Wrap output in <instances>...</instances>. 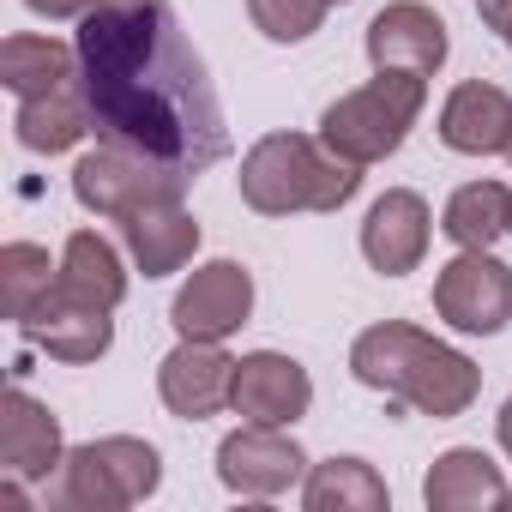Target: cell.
Instances as JSON below:
<instances>
[{
    "label": "cell",
    "mask_w": 512,
    "mask_h": 512,
    "mask_svg": "<svg viewBox=\"0 0 512 512\" xmlns=\"http://www.w3.org/2000/svg\"><path fill=\"white\" fill-rule=\"evenodd\" d=\"M79 85L109 145L139 151L175 175H205L229 157L217 85L187 43L169 0L145 7H91L79 19Z\"/></svg>",
    "instance_id": "1"
},
{
    "label": "cell",
    "mask_w": 512,
    "mask_h": 512,
    "mask_svg": "<svg viewBox=\"0 0 512 512\" xmlns=\"http://www.w3.org/2000/svg\"><path fill=\"white\" fill-rule=\"evenodd\" d=\"M350 374L368 392H386L398 410H416V416H434V422L464 416L482 392V368L470 356H458L452 344H440V338H428L404 320L368 326L350 344Z\"/></svg>",
    "instance_id": "2"
},
{
    "label": "cell",
    "mask_w": 512,
    "mask_h": 512,
    "mask_svg": "<svg viewBox=\"0 0 512 512\" xmlns=\"http://www.w3.org/2000/svg\"><path fill=\"white\" fill-rule=\"evenodd\" d=\"M241 199L260 217H296V211H338L362 187V163L338 157L326 139L308 133H266L241 157Z\"/></svg>",
    "instance_id": "3"
},
{
    "label": "cell",
    "mask_w": 512,
    "mask_h": 512,
    "mask_svg": "<svg viewBox=\"0 0 512 512\" xmlns=\"http://www.w3.org/2000/svg\"><path fill=\"white\" fill-rule=\"evenodd\" d=\"M422 103H428V79H422V73H374L362 91H344V97L320 115V139H326L338 157L362 163V169H368V163H386V157L410 139Z\"/></svg>",
    "instance_id": "4"
},
{
    "label": "cell",
    "mask_w": 512,
    "mask_h": 512,
    "mask_svg": "<svg viewBox=\"0 0 512 512\" xmlns=\"http://www.w3.org/2000/svg\"><path fill=\"white\" fill-rule=\"evenodd\" d=\"M163 482V458L133 440V434H109V440H85L61 458V470L49 476V506L61 512H121L151 500Z\"/></svg>",
    "instance_id": "5"
},
{
    "label": "cell",
    "mask_w": 512,
    "mask_h": 512,
    "mask_svg": "<svg viewBox=\"0 0 512 512\" xmlns=\"http://www.w3.org/2000/svg\"><path fill=\"white\" fill-rule=\"evenodd\" d=\"M181 187H187V175H175V169H163L139 151H121L109 139L73 163V199L97 217H115V223H127L133 211H145L157 199H175Z\"/></svg>",
    "instance_id": "6"
},
{
    "label": "cell",
    "mask_w": 512,
    "mask_h": 512,
    "mask_svg": "<svg viewBox=\"0 0 512 512\" xmlns=\"http://www.w3.org/2000/svg\"><path fill=\"white\" fill-rule=\"evenodd\" d=\"M434 314L452 332L494 338L512 320V272L488 247H458V260L440 266V278H434Z\"/></svg>",
    "instance_id": "7"
},
{
    "label": "cell",
    "mask_w": 512,
    "mask_h": 512,
    "mask_svg": "<svg viewBox=\"0 0 512 512\" xmlns=\"http://www.w3.org/2000/svg\"><path fill=\"white\" fill-rule=\"evenodd\" d=\"M302 446L284 434V428H266V422H247L235 428L223 446H217V476L229 494H247V500H272V494H290L302 482Z\"/></svg>",
    "instance_id": "8"
},
{
    "label": "cell",
    "mask_w": 512,
    "mask_h": 512,
    "mask_svg": "<svg viewBox=\"0 0 512 512\" xmlns=\"http://www.w3.org/2000/svg\"><path fill=\"white\" fill-rule=\"evenodd\" d=\"M314 404V380L296 356H278V350H253L235 362V398L229 410L247 416V422H266V428H290L302 422Z\"/></svg>",
    "instance_id": "9"
},
{
    "label": "cell",
    "mask_w": 512,
    "mask_h": 512,
    "mask_svg": "<svg viewBox=\"0 0 512 512\" xmlns=\"http://www.w3.org/2000/svg\"><path fill=\"white\" fill-rule=\"evenodd\" d=\"M247 314H253V278H247V266H235V260L199 266V272L181 284L175 308H169V320H175L181 338H211V344H223L235 326H247Z\"/></svg>",
    "instance_id": "10"
},
{
    "label": "cell",
    "mask_w": 512,
    "mask_h": 512,
    "mask_svg": "<svg viewBox=\"0 0 512 512\" xmlns=\"http://www.w3.org/2000/svg\"><path fill=\"white\" fill-rule=\"evenodd\" d=\"M157 392L181 422H205L235 398V356H223L211 338H181L157 368Z\"/></svg>",
    "instance_id": "11"
},
{
    "label": "cell",
    "mask_w": 512,
    "mask_h": 512,
    "mask_svg": "<svg viewBox=\"0 0 512 512\" xmlns=\"http://www.w3.org/2000/svg\"><path fill=\"white\" fill-rule=\"evenodd\" d=\"M446 19L422 0H392L368 25V61L374 73H440L446 67Z\"/></svg>",
    "instance_id": "12"
},
{
    "label": "cell",
    "mask_w": 512,
    "mask_h": 512,
    "mask_svg": "<svg viewBox=\"0 0 512 512\" xmlns=\"http://www.w3.org/2000/svg\"><path fill=\"white\" fill-rule=\"evenodd\" d=\"M362 253L380 278H404L428 253V199L410 187H386L362 217Z\"/></svg>",
    "instance_id": "13"
},
{
    "label": "cell",
    "mask_w": 512,
    "mask_h": 512,
    "mask_svg": "<svg viewBox=\"0 0 512 512\" xmlns=\"http://www.w3.org/2000/svg\"><path fill=\"white\" fill-rule=\"evenodd\" d=\"M67 446H61V422L49 404H37L25 386H13L0 398V470L19 482H49L61 470Z\"/></svg>",
    "instance_id": "14"
},
{
    "label": "cell",
    "mask_w": 512,
    "mask_h": 512,
    "mask_svg": "<svg viewBox=\"0 0 512 512\" xmlns=\"http://www.w3.org/2000/svg\"><path fill=\"white\" fill-rule=\"evenodd\" d=\"M109 314H115V308H97V302L67 296V290H49V302L25 320V338H31L43 356H55V362L85 368V362L109 356V344H115V320H109Z\"/></svg>",
    "instance_id": "15"
},
{
    "label": "cell",
    "mask_w": 512,
    "mask_h": 512,
    "mask_svg": "<svg viewBox=\"0 0 512 512\" xmlns=\"http://www.w3.org/2000/svg\"><path fill=\"white\" fill-rule=\"evenodd\" d=\"M440 139L446 151H464V157H494L506 151L512 139V97L488 79H464L446 109H440Z\"/></svg>",
    "instance_id": "16"
},
{
    "label": "cell",
    "mask_w": 512,
    "mask_h": 512,
    "mask_svg": "<svg viewBox=\"0 0 512 512\" xmlns=\"http://www.w3.org/2000/svg\"><path fill=\"white\" fill-rule=\"evenodd\" d=\"M121 235H127V253H133V266H139L145 278L181 272V266L193 260V247H199V223H193V211L181 205V193H175V199H157V205H145V211H133V217L121 223Z\"/></svg>",
    "instance_id": "17"
},
{
    "label": "cell",
    "mask_w": 512,
    "mask_h": 512,
    "mask_svg": "<svg viewBox=\"0 0 512 512\" xmlns=\"http://www.w3.org/2000/svg\"><path fill=\"white\" fill-rule=\"evenodd\" d=\"M422 500L434 512H476V506H512V488H506L500 464L482 446H452V452L434 458V470L422 482Z\"/></svg>",
    "instance_id": "18"
},
{
    "label": "cell",
    "mask_w": 512,
    "mask_h": 512,
    "mask_svg": "<svg viewBox=\"0 0 512 512\" xmlns=\"http://www.w3.org/2000/svg\"><path fill=\"white\" fill-rule=\"evenodd\" d=\"M13 127H19V145H25V151H37V157L73 151L85 133H97V121H91V103H85V85H79V79H73V85H61V91H49V97H25Z\"/></svg>",
    "instance_id": "19"
},
{
    "label": "cell",
    "mask_w": 512,
    "mask_h": 512,
    "mask_svg": "<svg viewBox=\"0 0 512 512\" xmlns=\"http://www.w3.org/2000/svg\"><path fill=\"white\" fill-rule=\"evenodd\" d=\"M55 290H67L79 302H97V308H121L127 272H121L115 241H103L97 229H73L67 247H61V278H55Z\"/></svg>",
    "instance_id": "20"
},
{
    "label": "cell",
    "mask_w": 512,
    "mask_h": 512,
    "mask_svg": "<svg viewBox=\"0 0 512 512\" xmlns=\"http://www.w3.org/2000/svg\"><path fill=\"white\" fill-rule=\"evenodd\" d=\"M0 79H7V91L19 103L25 97H49V91L79 79V49H67L55 37H7L0 43Z\"/></svg>",
    "instance_id": "21"
},
{
    "label": "cell",
    "mask_w": 512,
    "mask_h": 512,
    "mask_svg": "<svg viewBox=\"0 0 512 512\" xmlns=\"http://www.w3.org/2000/svg\"><path fill=\"white\" fill-rule=\"evenodd\" d=\"M440 229L458 247H494L500 235H512V187L506 181H470L446 199Z\"/></svg>",
    "instance_id": "22"
},
{
    "label": "cell",
    "mask_w": 512,
    "mask_h": 512,
    "mask_svg": "<svg viewBox=\"0 0 512 512\" xmlns=\"http://www.w3.org/2000/svg\"><path fill=\"white\" fill-rule=\"evenodd\" d=\"M302 500H308V512H380L386 482L374 476L368 458H326V464L308 470Z\"/></svg>",
    "instance_id": "23"
},
{
    "label": "cell",
    "mask_w": 512,
    "mask_h": 512,
    "mask_svg": "<svg viewBox=\"0 0 512 512\" xmlns=\"http://www.w3.org/2000/svg\"><path fill=\"white\" fill-rule=\"evenodd\" d=\"M55 278H61V266H49V247H37V241H7L0 247V302H7V320L25 326L49 302Z\"/></svg>",
    "instance_id": "24"
},
{
    "label": "cell",
    "mask_w": 512,
    "mask_h": 512,
    "mask_svg": "<svg viewBox=\"0 0 512 512\" xmlns=\"http://www.w3.org/2000/svg\"><path fill=\"white\" fill-rule=\"evenodd\" d=\"M326 7L332 0H247V19L272 43H308L326 25Z\"/></svg>",
    "instance_id": "25"
},
{
    "label": "cell",
    "mask_w": 512,
    "mask_h": 512,
    "mask_svg": "<svg viewBox=\"0 0 512 512\" xmlns=\"http://www.w3.org/2000/svg\"><path fill=\"white\" fill-rule=\"evenodd\" d=\"M31 13H43V19H85L97 0H25Z\"/></svg>",
    "instance_id": "26"
},
{
    "label": "cell",
    "mask_w": 512,
    "mask_h": 512,
    "mask_svg": "<svg viewBox=\"0 0 512 512\" xmlns=\"http://www.w3.org/2000/svg\"><path fill=\"white\" fill-rule=\"evenodd\" d=\"M482 25L512 49V0H482Z\"/></svg>",
    "instance_id": "27"
},
{
    "label": "cell",
    "mask_w": 512,
    "mask_h": 512,
    "mask_svg": "<svg viewBox=\"0 0 512 512\" xmlns=\"http://www.w3.org/2000/svg\"><path fill=\"white\" fill-rule=\"evenodd\" d=\"M494 434H500V452L512 458V398L500 404V422H494Z\"/></svg>",
    "instance_id": "28"
},
{
    "label": "cell",
    "mask_w": 512,
    "mask_h": 512,
    "mask_svg": "<svg viewBox=\"0 0 512 512\" xmlns=\"http://www.w3.org/2000/svg\"><path fill=\"white\" fill-rule=\"evenodd\" d=\"M97 7H145V0H97Z\"/></svg>",
    "instance_id": "29"
},
{
    "label": "cell",
    "mask_w": 512,
    "mask_h": 512,
    "mask_svg": "<svg viewBox=\"0 0 512 512\" xmlns=\"http://www.w3.org/2000/svg\"><path fill=\"white\" fill-rule=\"evenodd\" d=\"M506 163H512V139H506Z\"/></svg>",
    "instance_id": "30"
},
{
    "label": "cell",
    "mask_w": 512,
    "mask_h": 512,
    "mask_svg": "<svg viewBox=\"0 0 512 512\" xmlns=\"http://www.w3.org/2000/svg\"><path fill=\"white\" fill-rule=\"evenodd\" d=\"M332 7H344V0H332Z\"/></svg>",
    "instance_id": "31"
}]
</instances>
